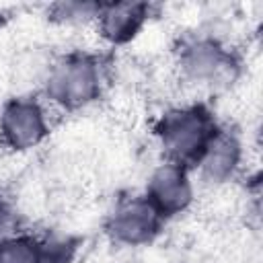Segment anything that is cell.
<instances>
[{
    "instance_id": "3957f363",
    "label": "cell",
    "mask_w": 263,
    "mask_h": 263,
    "mask_svg": "<svg viewBox=\"0 0 263 263\" xmlns=\"http://www.w3.org/2000/svg\"><path fill=\"white\" fill-rule=\"evenodd\" d=\"M4 134L14 146H29L43 134V119L35 105L16 103L6 111Z\"/></svg>"
},
{
    "instance_id": "7a4b0ae2",
    "label": "cell",
    "mask_w": 263,
    "mask_h": 263,
    "mask_svg": "<svg viewBox=\"0 0 263 263\" xmlns=\"http://www.w3.org/2000/svg\"><path fill=\"white\" fill-rule=\"evenodd\" d=\"M164 142L168 150L179 156H193L205 144V123L195 111L179 113L168 119L164 127Z\"/></svg>"
},
{
    "instance_id": "ba28073f",
    "label": "cell",
    "mask_w": 263,
    "mask_h": 263,
    "mask_svg": "<svg viewBox=\"0 0 263 263\" xmlns=\"http://www.w3.org/2000/svg\"><path fill=\"white\" fill-rule=\"evenodd\" d=\"M0 224H2V212H0Z\"/></svg>"
},
{
    "instance_id": "5b68a950",
    "label": "cell",
    "mask_w": 263,
    "mask_h": 263,
    "mask_svg": "<svg viewBox=\"0 0 263 263\" xmlns=\"http://www.w3.org/2000/svg\"><path fill=\"white\" fill-rule=\"evenodd\" d=\"M144 16V6L140 4H115L103 14V31L113 41H123L134 35Z\"/></svg>"
},
{
    "instance_id": "52a82bcc",
    "label": "cell",
    "mask_w": 263,
    "mask_h": 263,
    "mask_svg": "<svg viewBox=\"0 0 263 263\" xmlns=\"http://www.w3.org/2000/svg\"><path fill=\"white\" fill-rule=\"evenodd\" d=\"M37 257L33 249L25 242H8L0 249V263H35Z\"/></svg>"
},
{
    "instance_id": "277c9868",
    "label": "cell",
    "mask_w": 263,
    "mask_h": 263,
    "mask_svg": "<svg viewBox=\"0 0 263 263\" xmlns=\"http://www.w3.org/2000/svg\"><path fill=\"white\" fill-rule=\"evenodd\" d=\"M115 230L121 238L125 240H142L146 236H150V232L154 230V212L150 205L146 203H129L125 205L117 220H115Z\"/></svg>"
},
{
    "instance_id": "6da1fadb",
    "label": "cell",
    "mask_w": 263,
    "mask_h": 263,
    "mask_svg": "<svg viewBox=\"0 0 263 263\" xmlns=\"http://www.w3.org/2000/svg\"><path fill=\"white\" fill-rule=\"evenodd\" d=\"M95 70L86 62H68L51 76V95L64 103H82L95 92Z\"/></svg>"
},
{
    "instance_id": "8992f818",
    "label": "cell",
    "mask_w": 263,
    "mask_h": 263,
    "mask_svg": "<svg viewBox=\"0 0 263 263\" xmlns=\"http://www.w3.org/2000/svg\"><path fill=\"white\" fill-rule=\"evenodd\" d=\"M154 195L166 210H179L189 199V187L177 168H164L154 177Z\"/></svg>"
}]
</instances>
